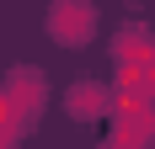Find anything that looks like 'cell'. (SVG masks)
<instances>
[{"label":"cell","mask_w":155,"mask_h":149,"mask_svg":"<svg viewBox=\"0 0 155 149\" xmlns=\"http://www.w3.org/2000/svg\"><path fill=\"white\" fill-rule=\"evenodd\" d=\"M102 106H112L107 85H75L70 90V112H75V117H96Z\"/></svg>","instance_id":"3"},{"label":"cell","mask_w":155,"mask_h":149,"mask_svg":"<svg viewBox=\"0 0 155 149\" xmlns=\"http://www.w3.org/2000/svg\"><path fill=\"white\" fill-rule=\"evenodd\" d=\"M48 32H54V43H64V48L86 43V37L96 32V5H91V0H54Z\"/></svg>","instance_id":"1"},{"label":"cell","mask_w":155,"mask_h":149,"mask_svg":"<svg viewBox=\"0 0 155 149\" xmlns=\"http://www.w3.org/2000/svg\"><path fill=\"white\" fill-rule=\"evenodd\" d=\"M112 53H118V64H139V69H150V64H155L150 32H123V37L112 43Z\"/></svg>","instance_id":"2"},{"label":"cell","mask_w":155,"mask_h":149,"mask_svg":"<svg viewBox=\"0 0 155 149\" xmlns=\"http://www.w3.org/2000/svg\"><path fill=\"white\" fill-rule=\"evenodd\" d=\"M150 96H155V64H150Z\"/></svg>","instance_id":"4"}]
</instances>
